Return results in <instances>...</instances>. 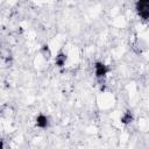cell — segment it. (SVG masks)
I'll use <instances>...</instances> for the list:
<instances>
[{
    "label": "cell",
    "mask_w": 149,
    "mask_h": 149,
    "mask_svg": "<svg viewBox=\"0 0 149 149\" xmlns=\"http://www.w3.org/2000/svg\"><path fill=\"white\" fill-rule=\"evenodd\" d=\"M48 123H49L48 118H47L44 114H40V115H37V118H36V126H37V127L44 129V128L48 127Z\"/></svg>",
    "instance_id": "obj_3"
},
{
    "label": "cell",
    "mask_w": 149,
    "mask_h": 149,
    "mask_svg": "<svg viewBox=\"0 0 149 149\" xmlns=\"http://www.w3.org/2000/svg\"><path fill=\"white\" fill-rule=\"evenodd\" d=\"M66 62V55L63 54V52H59L57 56H56V59H55V64L59 68H62Z\"/></svg>",
    "instance_id": "obj_5"
},
{
    "label": "cell",
    "mask_w": 149,
    "mask_h": 149,
    "mask_svg": "<svg viewBox=\"0 0 149 149\" xmlns=\"http://www.w3.org/2000/svg\"><path fill=\"white\" fill-rule=\"evenodd\" d=\"M135 9L140 17L144 20L149 19V0H137L135 3Z\"/></svg>",
    "instance_id": "obj_1"
},
{
    "label": "cell",
    "mask_w": 149,
    "mask_h": 149,
    "mask_svg": "<svg viewBox=\"0 0 149 149\" xmlns=\"http://www.w3.org/2000/svg\"><path fill=\"white\" fill-rule=\"evenodd\" d=\"M94 72H95V76H97L98 78H102V77H105V76L107 74L108 68H107V65H105L104 63L97 62V63L94 64Z\"/></svg>",
    "instance_id": "obj_2"
},
{
    "label": "cell",
    "mask_w": 149,
    "mask_h": 149,
    "mask_svg": "<svg viewBox=\"0 0 149 149\" xmlns=\"http://www.w3.org/2000/svg\"><path fill=\"white\" fill-rule=\"evenodd\" d=\"M133 120H134V115H133V113H132L130 111H126V112L123 113V115L121 116V122L125 123V125L130 123Z\"/></svg>",
    "instance_id": "obj_4"
},
{
    "label": "cell",
    "mask_w": 149,
    "mask_h": 149,
    "mask_svg": "<svg viewBox=\"0 0 149 149\" xmlns=\"http://www.w3.org/2000/svg\"><path fill=\"white\" fill-rule=\"evenodd\" d=\"M41 52L44 55V57H45V58H49V57H50V55H51V52H50V50H49V47H48L47 44H44V45L42 47Z\"/></svg>",
    "instance_id": "obj_6"
}]
</instances>
